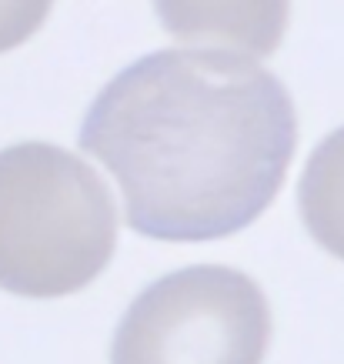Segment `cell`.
Returning a JSON list of instances; mask_svg holds the SVG:
<instances>
[{"instance_id":"obj_1","label":"cell","mask_w":344,"mask_h":364,"mask_svg":"<svg viewBox=\"0 0 344 364\" xmlns=\"http://www.w3.org/2000/svg\"><path fill=\"white\" fill-rule=\"evenodd\" d=\"M80 151L107 167L151 241H221L278 198L298 111L267 67L227 50H154L97 90Z\"/></svg>"},{"instance_id":"obj_4","label":"cell","mask_w":344,"mask_h":364,"mask_svg":"<svg viewBox=\"0 0 344 364\" xmlns=\"http://www.w3.org/2000/svg\"><path fill=\"white\" fill-rule=\"evenodd\" d=\"M154 11L178 41L271 57L288 31L291 0H154Z\"/></svg>"},{"instance_id":"obj_5","label":"cell","mask_w":344,"mask_h":364,"mask_svg":"<svg viewBox=\"0 0 344 364\" xmlns=\"http://www.w3.org/2000/svg\"><path fill=\"white\" fill-rule=\"evenodd\" d=\"M298 208L314 241L344 261V127L328 134L308 157Z\"/></svg>"},{"instance_id":"obj_2","label":"cell","mask_w":344,"mask_h":364,"mask_svg":"<svg viewBox=\"0 0 344 364\" xmlns=\"http://www.w3.org/2000/svg\"><path fill=\"white\" fill-rule=\"evenodd\" d=\"M117 247L107 184L57 144L0 151V287L21 298H64L104 274Z\"/></svg>"},{"instance_id":"obj_3","label":"cell","mask_w":344,"mask_h":364,"mask_svg":"<svg viewBox=\"0 0 344 364\" xmlns=\"http://www.w3.org/2000/svg\"><path fill=\"white\" fill-rule=\"evenodd\" d=\"M271 308L254 277L190 264L157 277L124 311L111 364H261Z\"/></svg>"},{"instance_id":"obj_6","label":"cell","mask_w":344,"mask_h":364,"mask_svg":"<svg viewBox=\"0 0 344 364\" xmlns=\"http://www.w3.org/2000/svg\"><path fill=\"white\" fill-rule=\"evenodd\" d=\"M54 0H0V54L21 47L44 27Z\"/></svg>"}]
</instances>
